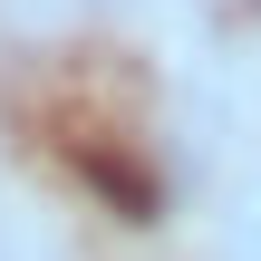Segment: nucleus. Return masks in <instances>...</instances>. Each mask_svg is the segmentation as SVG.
<instances>
[{"label":"nucleus","mask_w":261,"mask_h":261,"mask_svg":"<svg viewBox=\"0 0 261 261\" xmlns=\"http://www.w3.org/2000/svg\"><path fill=\"white\" fill-rule=\"evenodd\" d=\"M68 165H77V174H87V184H97V194H107V203H116L126 223H155V213H165V184H155L145 165H126L116 145H97V136H77V145H68Z\"/></svg>","instance_id":"f257e3e1"}]
</instances>
